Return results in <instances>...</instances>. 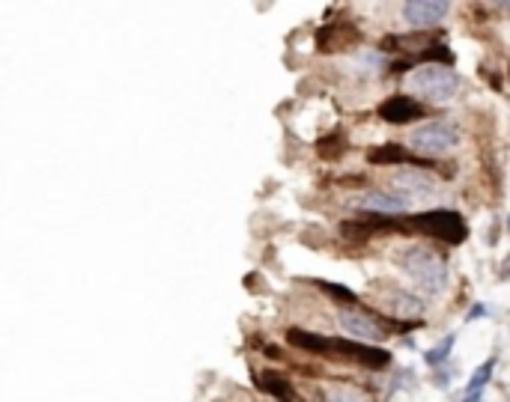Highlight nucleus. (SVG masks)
<instances>
[{
	"label": "nucleus",
	"instance_id": "nucleus-7",
	"mask_svg": "<svg viewBox=\"0 0 510 402\" xmlns=\"http://www.w3.org/2000/svg\"><path fill=\"white\" fill-rule=\"evenodd\" d=\"M331 352H337L349 361H358L361 366H370V370H385L391 364V352L388 349H379V345H370V343H358V340H331Z\"/></svg>",
	"mask_w": 510,
	"mask_h": 402
},
{
	"label": "nucleus",
	"instance_id": "nucleus-6",
	"mask_svg": "<svg viewBox=\"0 0 510 402\" xmlns=\"http://www.w3.org/2000/svg\"><path fill=\"white\" fill-rule=\"evenodd\" d=\"M394 191L397 194H403L409 203H427V200H433L436 194H439V185H436V179L430 176L427 170H421V167H412V170H400V173H394Z\"/></svg>",
	"mask_w": 510,
	"mask_h": 402
},
{
	"label": "nucleus",
	"instance_id": "nucleus-9",
	"mask_svg": "<svg viewBox=\"0 0 510 402\" xmlns=\"http://www.w3.org/2000/svg\"><path fill=\"white\" fill-rule=\"evenodd\" d=\"M376 114H379L385 122H391V126H406V122H415V119L424 117V105L415 102L412 96L394 93L376 107Z\"/></svg>",
	"mask_w": 510,
	"mask_h": 402
},
{
	"label": "nucleus",
	"instance_id": "nucleus-20",
	"mask_svg": "<svg viewBox=\"0 0 510 402\" xmlns=\"http://www.w3.org/2000/svg\"><path fill=\"white\" fill-rule=\"evenodd\" d=\"M323 399H326V402H367L361 394H356V390H349V387H335V390H328Z\"/></svg>",
	"mask_w": 510,
	"mask_h": 402
},
{
	"label": "nucleus",
	"instance_id": "nucleus-15",
	"mask_svg": "<svg viewBox=\"0 0 510 402\" xmlns=\"http://www.w3.org/2000/svg\"><path fill=\"white\" fill-rule=\"evenodd\" d=\"M257 385H260V390H265V394L275 396L278 402H302V399H298V394H296L293 382H290L286 375H278V373H263V375L257 378Z\"/></svg>",
	"mask_w": 510,
	"mask_h": 402
},
{
	"label": "nucleus",
	"instance_id": "nucleus-1",
	"mask_svg": "<svg viewBox=\"0 0 510 402\" xmlns=\"http://www.w3.org/2000/svg\"><path fill=\"white\" fill-rule=\"evenodd\" d=\"M397 265L430 295H439L448 286V262L439 251L427 248V244H406L403 251L394 253Z\"/></svg>",
	"mask_w": 510,
	"mask_h": 402
},
{
	"label": "nucleus",
	"instance_id": "nucleus-3",
	"mask_svg": "<svg viewBox=\"0 0 510 402\" xmlns=\"http://www.w3.org/2000/svg\"><path fill=\"white\" fill-rule=\"evenodd\" d=\"M460 75L451 66H415V72L409 75V87L427 102H451L460 89Z\"/></svg>",
	"mask_w": 510,
	"mask_h": 402
},
{
	"label": "nucleus",
	"instance_id": "nucleus-24",
	"mask_svg": "<svg viewBox=\"0 0 510 402\" xmlns=\"http://www.w3.org/2000/svg\"><path fill=\"white\" fill-rule=\"evenodd\" d=\"M507 227H510V218H507Z\"/></svg>",
	"mask_w": 510,
	"mask_h": 402
},
{
	"label": "nucleus",
	"instance_id": "nucleus-13",
	"mask_svg": "<svg viewBox=\"0 0 510 402\" xmlns=\"http://www.w3.org/2000/svg\"><path fill=\"white\" fill-rule=\"evenodd\" d=\"M385 307L394 313L397 322H403V319H409V316H418V313L424 310L421 298L403 292V289H385Z\"/></svg>",
	"mask_w": 510,
	"mask_h": 402
},
{
	"label": "nucleus",
	"instance_id": "nucleus-16",
	"mask_svg": "<svg viewBox=\"0 0 510 402\" xmlns=\"http://www.w3.org/2000/svg\"><path fill=\"white\" fill-rule=\"evenodd\" d=\"M495 364H498V357L490 355V361H483L478 370L472 373L469 385H465V394H478V390H483L486 385H490V378H493V373H495Z\"/></svg>",
	"mask_w": 510,
	"mask_h": 402
},
{
	"label": "nucleus",
	"instance_id": "nucleus-4",
	"mask_svg": "<svg viewBox=\"0 0 510 402\" xmlns=\"http://www.w3.org/2000/svg\"><path fill=\"white\" fill-rule=\"evenodd\" d=\"M406 227H412L418 232H424L430 239H439L445 244H462L465 236H469V227L457 209H430L421 211V215H412L406 221Z\"/></svg>",
	"mask_w": 510,
	"mask_h": 402
},
{
	"label": "nucleus",
	"instance_id": "nucleus-19",
	"mask_svg": "<svg viewBox=\"0 0 510 402\" xmlns=\"http://www.w3.org/2000/svg\"><path fill=\"white\" fill-rule=\"evenodd\" d=\"M343 149H347V140H343L340 134H335V137H326L323 143H319V155H323V158H337Z\"/></svg>",
	"mask_w": 510,
	"mask_h": 402
},
{
	"label": "nucleus",
	"instance_id": "nucleus-23",
	"mask_svg": "<svg viewBox=\"0 0 510 402\" xmlns=\"http://www.w3.org/2000/svg\"><path fill=\"white\" fill-rule=\"evenodd\" d=\"M502 277H510V260L504 262V268H502Z\"/></svg>",
	"mask_w": 510,
	"mask_h": 402
},
{
	"label": "nucleus",
	"instance_id": "nucleus-11",
	"mask_svg": "<svg viewBox=\"0 0 510 402\" xmlns=\"http://www.w3.org/2000/svg\"><path fill=\"white\" fill-rule=\"evenodd\" d=\"M367 161L376 164V167H388V164H415V167H421V170H427V167H436L433 161H427V158H412V155H409V152L400 147V143H382V147L370 149Z\"/></svg>",
	"mask_w": 510,
	"mask_h": 402
},
{
	"label": "nucleus",
	"instance_id": "nucleus-2",
	"mask_svg": "<svg viewBox=\"0 0 510 402\" xmlns=\"http://www.w3.org/2000/svg\"><path fill=\"white\" fill-rule=\"evenodd\" d=\"M340 328L349 334V340L358 343H382L391 334H400L397 328H412V322H397V319H385L373 310H361V307H343L340 310Z\"/></svg>",
	"mask_w": 510,
	"mask_h": 402
},
{
	"label": "nucleus",
	"instance_id": "nucleus-22",
	"mask_svg": "<svg viewBox=\"0 0 510 402\" xmlns=\"http://www.w3.org/2000/svg\"><path fill=\"white\" fill-rule=\"evenodd\" d=\"M483 399V390H478V394H465L462 402H481Z\"/></svg>",
	"mask_w": 510,
	"mask_h": 402
},
{
	"label": "nucleus",
	"instance_id": "nucleus-12",
	"mask_svg": "<svg viewBox=\"0 0 510 402\" xmlns=\"http://www.w3.org/2000/svg\"><path fill=\"white\" fill-rule=\"evenodd\" d=\"M358 42V30L352 24H326L316 30V48L319 51H340Z\"/></svg>",
	"mask_w": 510,
	"mask_h": 402
},
{
	"label": "nucleus",
	"instance_id": "nucleus-14",
	"mask_svg": "<svg viewBox=\"0 0 510 402\" xmlns=\"http://www.w3.org/2000/svg\"><path fill=\"white\" fill-rule=\"evenodd\" d=\"M286 343L296 345V349H305L310 355H331V340L323 334L305 331V328H290L286 331Z\"/></svg>",
	"mask_w": 510,
	"mask_h": 402
},
{
	"label": "nucleus",
	"instance_id": "nucleus-8",
	"mask_svg": "<svg viewBox=\"0 0 510 402\" xmlns=\"http://www.w3.org/2000/svg\"><path fill=\"white\" fill-rule=\"evenodd\" d=\"M448 9L451 3H445V0H409V3H403V21L412 30H427L442 24Z\"/></svg>",
	"mask_w": 510,
	"mask_h": 402
},
{
	"label": "nucleus",
	"instance_id": "nucleus-10",
	"mask_svg": "<svg viewBox=\"0 0 510 402\" xmlns=\"http://www.w3.org/2000/svg\"><path fill=\"white\" fill-rule=\"evenodd\" d=\"M361 206L367 209V211H373V215L397 218V215H403V211L412 206V203H409L403 194H397V191H382V188H379V191H367V194H364Z\"/></svg>",
	"mask_w": 510,
	"mask_h": 402
},
{
	"label": "nucleus",
	"instance_id": "nucleus-18",
	"mask_svg": "<svg viewBox=\"0 0 510 402\" xmlns=\"http://www.w3.org/2000/svg\"><path fill=\"white\" fill-rule=\"evenodd\" d=\"M319 289L323 292H328L331 298H337V301H343V304H356L358 301V295L352 292L349 286H337V283H328V281H319Z\"/></svg>",
	"mask_w": 510,
	"mask_h": 402
},
{
	"label": "nucleus",
	"instance_id": "nucleus-17",
	"mask_svg": "<svg viewBox=\"0 0 510 402\" xmlns=\"http://www.w3.org/2000/svg\"><path fill=\"white\" fill-rule=\"evenodd\" d=\"M453 345H457V334H448L442 343H436L433 349H430L427 355H424V364L427 366H439V364H445L448 357H451V352H453Z\"/></svg>",
	"mask_w": 510,
	"mask_h": 402
},
{
	"label": "nucleus",
	"instance_id": "nucleus-21",
	"mask_svg": "<svg viewBox=\"0 0 510 402\" xmlns=\"http://www.w3.org/2000/svg\"><path fill=\"white\" fill-rule=\"evenodd\" d=\"M483 316H490V307H486V304H472V310L465 313V322H474V319H483Z\"/></svg>",
	"mask_w": 510,
	"mask_h": 402
},
{
	"label": "nucleus",
	"instance_id": "nucleus-5",
	"mask_svg": "<svg viewBox=\"0 0 510 402\" xmlns=\"http://www.w3.org/2000/svg\"><path fill=\"white\" fill-rule=\"evenodd\" d=\"M460 143V131L451 126V122H424V126H418L412 131V137H409V147H412L418 155H424V158H433V155H445L451 152L453 147Z\"/></svg>",
	"mask_w": 510,
	"mask_h": 402
}]
</instances>
